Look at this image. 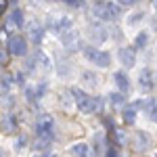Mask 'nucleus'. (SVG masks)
I'll return each mask as SVG.
<instances>
[{
  "label": "nucleus",
  "instance_id": "nucleus-1",
  "mask_svg": "<svg viewBox=\"0 0 157 157\" xmlns=\"http://www.w3.org/2000/svg\"><path fill=\"white\" fill-rule=\"evenodd\" d=\"M92 15L97 17L98 21H115L121 17V6L115 2H109V0H97L92 4Z\"/></svg>",
  "mask_w": 157,
  "mask_h": 157
},
{
  "label": "nucleus",
  "instance_id": "nucleus-2",
  "mask_svg": "<svg viewBox=\"0 0 157 157\" xmlns=\"http://www.w3.org/2000/svg\"><path fill=\"white\" fill-rule=\"evenodd\" d=\"M82 55H84V59L88 61L90 65H94V67H98V69H107L109 65H111V55H109L107 50L97 48L94 44L82 46Z\"/></svg>",
  "mask_w": 157,
  "mask_h": 157
},
{
  "label": "nucleus",
  "instance_id": "nucleus-3",
  "mask_svg": "<svg viewBox=\"0 0 157 157\" xmlns=\"http://www.w3.org/2000/svg\"><path fill=\"white\" fill-rule=\"evenodd\" d=\"M69 92H71V98L75 101V107L80 109L82 113H94L97 111V98L94 97L86 94L84 90H80V88H71Z\"/></svg>",
  "mask_w": 157,
  "mask_h": 157
},
{
  "label": "nucleus",
  "instance_id": "nucleus-4",
  "mask_svg": "<svg viewBox=\"0 0 157 157\" xmlns=\"http://www.w3.org/2000/svg\"><path fill=\"white\" fill-rule=\"evenodd\" d=\"M36 134L40 138H55V120L48 113H40L36 120Z\"/></svg>",
  "mask_w": 157,
  "mask_h": 157
},
{
  "label": "nucleus",
  "instance_id": "nucleus-5",
  "mask_svg": "<svg viewBox=\"0 0 157 157\" xmlns=\"http://www.w3.org/2000/svg\"><path fill=\"white\" fill-rule=\"evenodd\" d=\"M46 29H50V32H55V34H65V32H69V29H73V21L71 17H67V15H61V17H48L46 19Z\"/></svg>",
  "mask_w": 157,
  "mask_h": 157
},
{
  "label": "nucleus",
  "instance_id": "nucleus-6",
  "mask_svg": "<svg viewBox=\"0 0 157 157\" xmlns=\"http://www.w3.org/2000/svg\"><path fill=\"white\" fill-rule=\"evenodd\" d=\"M6 48L13 57H23L27 52V40H25L21 34H15V36H9L6 40Z\"/></svg>",
  "mask_w": 157,
  "mask_h": 157
},
{
  "label": "nucleus",
  "instance_id": "nucleus-7",
  "mask_svg": "<svg viewBox=\"0 0 157 157\" xmlns=\"http://www.w3.org/2000/svg\"><path fill=\"white\" fill-rule=\"evenodd\" d=\"M117 61H120L124 67L132 69L134 65H136V48L134 46H121L117 50Z\"/></svg>",
  "mask_w": 157,
  "mask_h": 157
},
{
  "label": "nucleus",
  "instance_id": "nucleus-8",
  "mask_svg": "<svg viewBox=\"0 0 157 157\" xmlns=\"http://www.w3.org/2000/svg\"><path fill=\"white\" fill-rule=\"evenodd\" d=\"M109 38V32L107 27H103V25H90L88 27V40H90V44H103V42H107Z\"/></svg>",
  "mask_w": 157,
  "mask_h": 157
},
{
  "label": "nucleus",
  "instance_id": "nucleus-9",
  "mask_svg": "<svg viewBox=\"0 0 157 157\" xmlns=\"http://www.w3.org/2000/svg\"><path fill=\"white\" fill-rule=\"evenodd\" d=\"M27 32H29L32 44H34V46H40V44H42V38L46 34V25H40V23H36V21H32L29 27H27Z\"/></svg>",
  "mask_w": 157,
  "mask_h": 157
},
{
  "label": "nucleus",
  "instance_id": "nucleus-10",
  "mask_svg": "<svg viewBox=\"0 0 157 157\" xmlns=\"http://www.w3.org/2000/svg\"><path fill=\"white\" fill-rule=\"evenodd\" d=\"M136 107H143L145 109V115L151 121L157 124V101L155 98H147V101H136Z\"/></svg>",
  "mask_w": 157,
  "mask_h": 157
},
{
  "label": "nucleus",
  "instance_id": "nucleus-11",
  "mask_svg": "<svg viewBox=\"0 0 157 157\" xmlns=\"http://www.w3.org/2000/svg\"><path fill=\"white\" fill-rule=\"evenodd\" d=\"M0 130L4 134H15L17 132V120L13 113H4L0 115Z\"/></svg>",
  "mask_w": 157,
  "mask_h": 157
},
{
  "label": "nucleus",
  "instance_id": "nucleus-12",
  "mask_svg": "<svg viewBox=\"0 0 157 157\" xmlns=\"http://www.w3.org/2000/svg\"><path fill=\"white\" fill-rule=\"evenodd\" d=\"M113 82H115V86L120 88V92H130V78H128V73L126 71H115L113 73Z\"/></svg>",
  "mask_w": 157,
  "mask_h": 157
},
{
  "label": "nucleus",
  "instance_id": "nucleus-13",
  "mask_svg": "<svg viewBox=\"0 0 157 157\" xmlns=\"http://www.w3.org/2000/svg\"><path fill=\"white\" fill-rule=\"evenodd\" d=\"M9 25L17 27V29H23V27H25V15H23V11H21L19 6H15V9L11 11V17H9Z\"/></svg>",
  "mask_w": 157,
  "mask_h": 157
},
{
  "label": "nucleus",
  "instance_id": "nucleus-14",
  "mask_svg": "<svg viewBox=\"0 0 157 157\" xmlns=\"http://www.w3.org/2000/svg\"><path fill=\"white\" fill-rule=\"evenodd\" d=\"M61 42H63L65 48H75V44H80V36H78L75 27L69 29V32H65V34H61Z\"/></svg>",
  "mask_w": 157,
  "mask_h": 157
},
{
  "label": "nucleus",
  "instance_id": "nucleus-15",
  "mask_svg": "<svg viewBox=\"0 0 157 157\" xmlns=\"http://www.w3.org/2000/svg\"><path fill=\"white\" fill-rule=\"evenodd\" d=\"M147 19V11H134L128 15V19H126V25L128 27H136V25H140L143 21Z\"/></svg>",
  "mask_w": 157,
  "mask_h": 157
},
{
  "label": "nucleus",
  "instance_id": "nucleus-16",
  "mask_svg": "<svg viewBox=\"0 0 157 157\" xmlns=\"http://www.w3.org/2000/svg\"><path fill=\"white\" fill-rule=\"evenodd\" d=\"M153 73H151V69H140V73H138V84H140V88L143 90H149L151 86H153V78H151Z\"/></svg>",
  "mask_w": 157,
  "mask_h": 157
},
{
  "label": "nucleus",
  "instance_id": "nucleus-17",
  "mask_svg": "<svg viewBox=\"0 0 157 157\" xmlns=\"http://www.w3.org/2000/svg\"><path fill=\"white\" fill-rule=\"evenodd\" d=\"M69 153H71V157H90V147L86 143H75V145H71Z\"/></svg>",
  "mask_w": 157,
  "mask_h": 157
},
{
  "label": "nucleus",
  "instance_id": "nucleus-18",
  "mask_svg": "<svg viewBox=\"0 0 157 157\" xmlns=\"http://www.w3.org/2000/svg\"><path fill=\"white\" fill-rule=\"evenodd\" d=\"M134 140H136V147H134L136 151H145V149H149V136H147L145 132L138 130V132L134 134Z\"/></svg>",
  "mask_w": 157,
  "mask_h": 157
},
{
  "label": "nucleus",
  "instance_id": "nucleus-19",
  "mask_svg": "<svg viewBox=\"0 0 157 157\" xmlns=\"http://www.w3.org/2000/svg\"><path fill=\"white\" fill-rule=\"evenodd\" d=\"M147 44H149V32L143 29V32H138L136 38H134V48H147Z\"/></svg>",
  "mask_w": 157,
  "mask_h": 157
},
{
  "label": "nucleus",
  "instance_id": "nucleus-20",
  "mask_svg": "<svg viewBox=\"0 0 157 157\" xmlns=\"http://www.w3.org/2000/svg\"><path fill=\"white\" fill-rule=\"evenodd\" d=\"M136 103H132V105H128V107L124 109V121L126 124H134L136 121Z\"/></svg>",
  "mask_w": 157,
  "mask_h": 157
},
{
  "label": "nucleus",
  "instance_id": "nucleus-21",
  "mask_svg": "<svg viewBox=\"0 0 157 157\" xmlns=\"http://www.w3.org/2000/svg\"><path fill=\"white\" fill-rule=\"evenodd\" d=\"M109 103L113 105V107H120L126 103V97H124V92H111L109 94Z\"/></svg>",
  "mask_w": 157,
  "mask_h": 157
},
{
  "label": "nucleus",
  "instance_id": "nucleus-22",
  "mask_svg": "<svg viewBox=\"0 0 157 157\" xmlns=\"http://www.w3.org/2000/svg\"><path fill=\"white\" fill-rule=\"evenodd\" d=\"M82 82H84V84H90V86H97L98 78L92 71H82Z\"/></svg>",
  "mask_w": 157,
  "mask_h": 157
},
{
  "label": "nucleus",
  "instance_id": "nucleus-23",
  "mask_svg": "<svg viewBox=\"0 0 157 157\" xmlns=\"http://www.w3.org/2000/svg\"><path fill=\"white\" fill-rule=\"evenodd\" d=\"M9 57H11V52H9V48L0 46V65H6V63H9Z\"/></svg>",
  "mask_w": 157,
  "mask_h": 157
},
{
  "label": "nucleus",
  "instance_id": "nucleus-24",
  "mask_svg": "<svg viewBox=\"0 0 157 157\" xmlns=\"http://www.w3.org/2000/svg\"><path fill=\"white\" fill-rule=\"evenodd\" d=\"M46 88H48V84H46V82H40V84L36 86V97L42 98V97H44V92H46Z\"/></svg>",
  "mask_w": 157,
  "mask_h": 157
},
{
  "label": "nucleus",
  "instance_id": "nucleus-25",
  "mask_svg": "<svg viewBox=\"0 0 157 157\" xmlns=\"http://www.w3.org/2000/svg\"><path fill=\"white\" fill-rule=\"evenodd\" d=\"M115 2L120 4L121 9H130V6H134V4H136L138 0H115Z\"/></svg>",
  "mask_w": 157,
  "mask_h": 157
},
{
  "label": "nucleus",
  "instance_id": "nucleus-26",
  "mask_svg": "<svg viewBox=\"0 0 157 157\" xmlns=\"http://www.w3.org/2000/svg\"><path fill=\"white\" fill-rule=\"evenodd\" d=\"M59 2H65V4H69V6H73V9H78V6L84 4V0H59Z\"/></svg>",
  "mask_w": 157,
  "mask_h": 157
},
{
  "label": "nucleus",
  "instance_id": "nucleus-27",
  "mask_svg": "<svg viewBox=\"0 0 157 157\" xmlns=\"http://www.w3.org/2000/svg\"><path fill=\"white\" fill-rule=\"evenodd\" d=\"M109 36H111V38L115 36V40H121V32H120V29H111V34H109Z\"/></svg>",
  "mask_w": 157,
  "mask_h": 157
},
{
  "label": "nucleus",
  "instance_id": "nucleus-28",
  "mask_svg": "<svg viewBox=\"0 0 157 157\" xmlns=\"http://www.w3.org/2000/svg\"><path fill=\"white\" fill-rule=\"evenodd\" d=\"M107 157H120V155H117V151H115L113 147H109L107 149Z\"/></svg>",
  "mask_w": 157,
  "mask_h": 157
},
{
  "label": "nucleus",
  "instance_id": "nucleus-29",
  "mask_svg": "<svg viewBox=\"0 0 157 157\" xmlns=\"http://www.w3.org/2000/svg\"><path fill=\"white\" fill-rule=\"evenodd\" d=\"M151 27H153V32H157V13L151 17Z\"/></svg>",
  "mask_w": 157,
  "mask_h": 157
},
{
  "label": "nucleus",
  "instance_id": "nucleus-30",
  "mask_svg": "<svg viewBox=\"0 0 157 157\" xmlns=\"http://www.w3.org/2000/svg\"><path fill=\"white\" fill-rule=\"evenodd\" d=\"M6 6H9V4H6V0H0V15L6 11Z\"/></svg>",
  "mask_w": 157,
  "mask_h": 157
},
{
  "label": "nucleus",
  "instance_id": "nucleus-31",
  "mask_svg": "<svg viewBox=\"0 0 157 157\" xmlns=\"http://www.w3.org/2000/svg\"><path fill=\"white\" fill-rule=\"evenodd\" d=\"M151 6H153V9L157 11V0H151Z\"/></svg>",
  "mask_w": 157,
  "mask_h": 157
},
{
  "label": "nucleus",
  "instance_id": "nucleus-32",
  "mask_svg": "<svg viewBox=\"0 0 157 157\" xmlns=\"http://www.w3.org/2000/svg\"><path fill=\"white\" fill-rule=\"evenodd\" d=\"M4 78V71H2V65H0V80Z\"/></svg>",
  "mask_w": 157,
  "mask_h": 157
},
{
  "label": "nucleus",
  "instance_id": "nucleus-33",
  "mask_svg": "<svg viewBox=\"0 0 157 157\" xmlns=\"http://www.w3.org/2000/svg\"><path fill=\"white\" fill-rule=\"evenodd\" d=\"M44 157H59V155H44Z\"/></svg>",
  "mask_w": 157,
  "mask_h": 157
},
{
  "label": "nucleus",
  "instance_id": "nucleus-34",
  "mask_svg": "<svg viewBox=\"0 0 157 157\" xmlns=\"http://www.w3.org/2000/svg\"><path fill=\"white\" fill-rule=\"evenodd\" d=\"M0 157H2V151H0Z\"/></svg>",
  "mask_w": 157,
  "mask_h": 157
}]
</instances>
